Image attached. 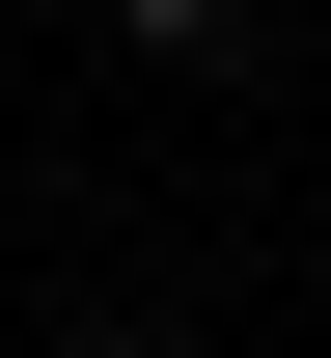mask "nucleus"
Listing matches in <instances>:
<instances>
[{
    "mask_svg": "<svg viewBox=\"0 0 331 358\" xmlns=\"http://www.w3.org/2000/svg\"><path fill=\"white\" fill-rule=\"evenodd\" d=\"M111 358H166V331H111Z\"/></svg>",
    "mask_w": 331,
    "mask_h": 358,
    "instance_id": "obj_2",
    "label": "nucleus"
},
{
    "mask_svg": "<svg viewBox=\"0 0 331 358\" xmlns=\"http://www.w3.org/2000/svg\"><path fill=\"white\" fill-rule=\"evenodd\" d=\"M111 28H139V55H221V0H111Z\"/></svg>",
    "mask_w": 331,
    "mask_h": 358,
    "instance_id": "obj_1",
    "label": "nucleus"
}]
</instances>
